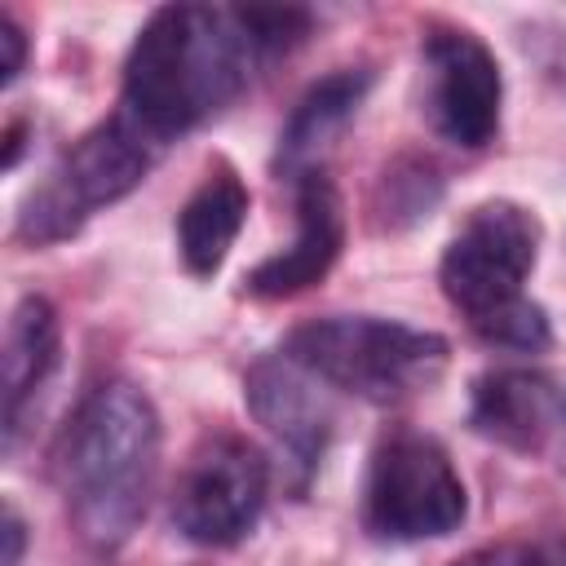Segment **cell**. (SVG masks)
I'll return each instance as SVG.
<instances>
[{
	"label": "cell",
	"instance_id": "6da1fadb",
	"mask_svg": "<svg viewBox=\"0 0 566 566\" xmlns=\"http://www.w3.org/2000/svg\"><path fill=\"white\" fill-rule=\"evenodd\" d=\"M159 473V411L133 380L93 385L53 447V478L75 535L115 553L142 526Z\"/></svg>",
	"mask_w": 566,
	"mask_h": 566
},
{
	"label": "cell",
	"instance_id": "7a4b0ae2",
	"mask_svg": "<svg viewBox=\"0 0 566 566\" xmlns=\"http://www.w3.org/2000/svg\"><path fill=\"white\" fill-rule=\"evenodd\" d=\"M252 49L234 22V9L212 4H159L124 57V115L168 146L226 111L252 66Z\"/></svg>",
	"mask_w": 566,
	"mask_h": 566
},
{
	"label": "cell",
	"instance_id": "3957f363",
	"mask_svg": "<svg viewBox=\"0 0 566 566\" xmlns=\"http://www.w3.org/2000/svg\"><path fill=\"white\" fill-rule=\"evenodd\" d=\"M327 389H345L363 402H402L438 385L451 345L438 332L376 318V314H327L292 327L283 345Z\"/></svg>",
	"mask_w": 566,
	"mask_h": 566
},
{
	"label": "cell",
	"instance_id": "277c9868",
	"mask_svg": "<svg viewBox=\"0 0 566 566\" xmlns=\"http://www.w3.org/2000/svg\"><path fill=\"white\" fill-rule=\"evenodd\" d=\"M155 155L159 146L124 111H115L62 150L49 177L22 199L13 234L31 248H49L80 234L97 208L119 203L146 181Z\"/></svg>",
	"mask_w": 566,
	"mask_h": 566
},
{
	"label": "cell",
	"instance_id": "5b68a950",
	"mask_svg": "<svg viewBox=\"0 0 566 566\" xmlns=\"http://www.w3.org/2000/svg\"><path fill=\"white\" fill-rule=\"evenodd\" d=\"M469 513L464 478L447 447L420 429H389L376 438L363 478V531L380 544H420L460 531Z\"/></svg>",
	"mask_w": 566,
	"mask_h": 566
},
{
	"label": "cell",
	"instance_id": "8992f818",
	"mask_svg": "<svg viewBox=\"0 0 566 566\" xmlns=\"http://www.w3.org/2000/svg\"><path fill=\"white\" fill-rule=\"evenodd\" d=\"M535 261H539V217L513 199H486L469 208L460 230L447 239L438 261V283L442 296L473 327L486 314L526 296V279Z\"/></svg>",
	"mask_w": 566,
	"mask_h": 566
},
{
	"label": "cell",
	"instance_id": "52a82bcc",
	"mask_svg": "<svg viewBox=\"0 0 566 566\" xmlns=\"http://www.w3.org/2000/svg\"><path fill=\"white\" fill-rule=\"evenodd\" d=\"M270 495V460L243 433L217 429L199 438L172 486V526L203 548L239 544Z\"/></svg>",
	"mask_w": 566,
	"mask_h": 566
},
{
	"label": "cell",
	"instance_id": "ba28073f",
	"mask_svg": "<svg viewBox=\"0 0 566 566\" xmlns=\"http://www.w3.org/2000/svg\"><path fill=\"white\" fill-rule=\"evenodd\" d=\"M424 115L433 133L460 150H482L500 128L504 75L495 53L464 27H433L420 44Z\"/></svg>",
	"mask_w": 566,
	"mask_h": 566
},
{
	"label": "cell",
	"instance_id": "9c48e42d",
	"mask_svg": "<svg viewBox=\"0 0 566 566\" xmlns=\"http://www.w3.org/2000/svg\"><path fill=\"white\" fill-rule=\"evenodd\" d=\"M243 402H248L252 420L283 447L292 469L301 478H310L332 442V424H336L332 389L310 367H301L287 349H279L248 367Z\"/></svg>",
	"mask_w": 566,
	"mask_h": 566
},
{
	"label": "cell",
	"instance_id": "30bf717a",
	"mask_svg": "<svg viewBox=\"0 0 566 566\" xmlns=\"http://www.w3.org/2000/svg\"><path fill=\"white\" fill-rule=\"evenodd\" d=\"M296 186V234L283 252L265 256L248 279L243 292L256 301H287L310 292L314 283H323L332 274V265L340 261L345 248V203L336 181L314 168L305 177L292 181Z\"/></svg>",
	"mask_w": 566,
	"mask_h": 566
},
{
	"label": "cell",
	"instance_id": "8fae6325",
	"mask_svg": "<svg viewBox=\"0 0 566 566\" xmlns=\"http://www.w3.org/2000/svg\"><path fill=\"white\" fill-rule=\"evenodd\" d=\"M566 394L531 367H491L469 385V429L509 451H539L562 424Z\"/></svg>",
	"mask_w": 566,
	"mask_h": 566
},
{
	"label": "cell",
	"instance_id": "7c38bea8",
	"mask_svg": "<svg viewBox=\"0 0 566 566\" xmlns=\"http://www.w3.org/2000/svg\"><path fill=\"white\" fill-rule=\"evenodd\" d=\"M371 80H376V75H371L367 66H340V71L314 80V84L296 97L292 115H287L283 128H279V146H274V168H279V177L296 181V177L314 172V164L323 159V150L345 133V124H349V119L358 115V106L367 102Z\"/></svg>",
	"mask_w": 566,
	"mask_h": 566
},
{
	"label": "cell",
	"instance_id": "4fadbf2b",
	"mask_svg": "<svg viewBox=\"0 0 566 566\" xmlns=\"http://www.w3.org/2000/svg\"><path fill=\"white\" fill-rule=\"evenodd\" d=\"M248 208H252V195H248L243 177L230 164H212L177 212V256H181L186 274L212 279L226 265V256L248 221Z\"/></svg>",
	"mask_w": 566,
	"mask_h": 566
},
{
	"label": "cell",
	"instance_id": "5bb4252c",
	"mask_svg": "<svg viewBox=\"0 0 566 566\" xmlns=\"http://www.w3.org/2000/svg\"><path fill=\"white\" fill-rule=\"evenodd\" d=\"M62 358V323L44 296H22L4 323V442L13 447L22 407L40 394Z\"/></svg>",
	"mask_w": 566,
	"mask_h": 566
},
{
	"label": "cell",
	"instance_id": "9a60e30c",
	"mask_svg": "<svg viewBox=\"0 0 566 566\" xmlns=\"http://www.w3.org/2000/svg\"><path fill=\"white\" fill-rule=\"evenodd\" d=\"M469 332H473L482 345H491V349H513V354H539V349L553 345L548 310H544L539 301H531V296H522V301H513V305L486 314V318L473 323Z\"/></svg>",
	"mask_w": 566,
	"mask_h": 566
},
{
	"label": "cell",
	"instance_id": "2e32d148",
	"mask_svg": "<svg viewBox=\"0 0 566 566\" xmlns=\"http://www.w3.org/2000/svg\"><path fill=\"white\" fill-rule=\"evenodd\" d=\"M234 22L252 49V57H279L287 49H296L310 27H314V13L310 9H292V4H274V9H234Z\"/></svg>",
	"mask_w": 566,
	"mask_h": 566
},
{
	"label": "cell",
	"instance_id": "e0dca14e",
	"mask_svg": "<svg viewBox=\"0 0 566 566\" xmlns=\"http://www.w3.org/2000/svg\"><path fill=\"white\" fill-rule=\"evenodd\" d=\"M0 49H4V62H0V84H13L27 66V31L18 27L13 13H0Z\"/></svg>",
	"mask_w": 566,
	"mask_h": 566
},
{
	"label": "cell",
	"instance_id": "ac0fdd59",
	"mask_svg": "<svg viewBox=\"0 0 566 566\" xmlns=\"http://www.w3.org/2000/svg\"><path fill=\"white\" fill-rule=\"evenodd\" d=\"M513 566H566V535H544V539H535Z\"/></svg>",
	"mask_w": 566,
	"mask_h": 566
},
{
	"label": "cell",
	"instance_id": "d6986e66",
	"mask_svg": "<svg viewBox=\"0 0 566 566\" xmlns=\"http://www.w3.org/2000/svg\"><path fill=\"white\" fill-rule=\"evenodd\" d=\"M27 557V522L13 504H4V566H22Z\"/></svg>",
	"mask_w": 566,
	"mask_h": 566
},
{
	"label": "cell",
	"instance_id": "ffe728a7",
	"mask_svg": "<svg viewBox=\"0 0 566 566\" xmlns=\"http://www.w3.org/2000/svg\"><path fill=\"white\" fill-rule=\"evenodd\" d=\"M22 137H27V119H13L4 128V168H18L22 159Z\"/></svg>",
	"mask_w": 566,
	"mask_h": 566
},
{
	"label": "cell",
	"instance_id": "44dd1931",
	"mask_svg": "<svg viewBox=\"0 0 566 566\" xmlns=\"http://www.w3.org/2000/svg\"><path fill=\"white\" fill-rule=\"evenodd\" d=\"M557 429H562V433H566V402H562V424H557Z\"/></svg>",
	"mask_w": 566,
	"mask_h": 566
}]
</instances>
